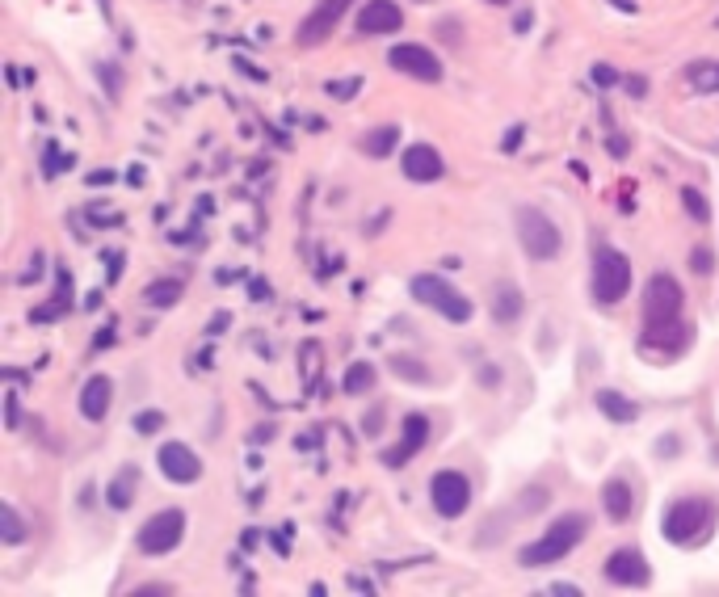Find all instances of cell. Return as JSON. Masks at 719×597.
Listing matches in <instances>:
<instances>
[{
	"label": "cell",
	"mask_w": 719,
	"mask_h": 597,
	"mask_svg": "<svg viewBox=\"0 0 719 597\" xmlns=\"http://www.w3.org/2000/svg\"><path fill=\"white\" fill-rule=\"evenodd\" d=\"M682 307H686V291L673 274H652L644 282V333L640 345L644 349H682L690 341V328L682 320Z\"/></svg>",
	"instance_id": "obj_1"
},
{
	"label": "cell",
	"mask_w": 719,
	"mask_h": 597,
	"mask_svg": "<svg viewBox=\"0 0 719 597\" xmlns=\"http://www.w3.org/2000/svg\"><path fill=\"white\" fill-rule=\"evenodd\" d=\"M585 534H589V518H585V513H560V518L547 526L543 539H534V543H526V547L518 551V564H522V568L560 564L564 555L585 539Z\"/></svg>",
	"instance_id": "obj_2"
},
{
	"label": "cell",
	"mask_w": 719,
	"mask_h": 597,
	"mask_svg": "<svg viewBox=\"0 0 719 597\" xmlns=\"http://www.w3.org/2000/svg\"><path fill=\"white\" fill-rule=\"evenodd\" d=\"M715 513L719 505L711 497H686V501H673L661 518V534L673 547H690L698 539H707L715 530Z\"/></svg>",
	"instance_id": "obj_3"
},
{
	"label": "cell",
	"mask_w": 719,
	"mask_h": 597,
	"mask_svg": "<svg viewBox=\"0 0 719 597\" xmlns=\"http://www.w3.org/2000/svg\"><path fill=\"white\" fill-rule=\"evenodd\" d=\"M627 291H631V261L619 249L602 244V249L593 253V299L602 307H614L627 299Z\"/></svg>",
	"instance_id": "obj_4"
},
{
	"label": "cell",
	"mask_w": 719,
	"mask_h": 597,
	"mask_svg": "<svg viewBox=\"0 0 719 597\" xmlns=\"http://www.w3.org/2000/svg\"><path fill=\"white\" fill-rule=\"evenodd\" d=\"M518 240L530 261H556L564 253V236L556 228V219L543 215L539 207H522L518 211Z\"/></svg>",
	"instance_id": "obj_5"
},
{
	"label": "cell",
	"mask_w": 719,
	"mask_h": 597,
	"mask_svg": "<svg viewBox=\"0 0 719 597\" xmlns=\"http://www.w3.org/2000/svg\"><path fill=\"white\" fill-rule=\"evenodd\" d=\"M408 291H413L417 303L434 307V312L446 316L450 324H467L471 320V299L459 295L455 286H450L446 278H438V274H417L413 282H408Z\"/></svg>",
	"instance_id": "obj_6"
},
{
	"label": "cell",
	"mask_w": 719,
	"mask_h": 597,
	"mask_svg": "<svg viewBox=\"0 0 719 597\" xmlns=\"http://www.w3.org/2000/svg\"><path fill=\"white\" fill-rule=\"evenodd\" d=\"M181 539H186V513H181V509H160V513H152V518L139 526L135 547L143 555H152V560H160V555L177 551Z\"/></svg>",
	"instance_id": "obj_7"
},
{
	"label": "cell",
	"mask_w": 719,
	"mask_h": 597,
	"mask_svg": "<svg viewBox=\"0 0 719 597\" xmlns=\"http://www.w3.org/2000/svg\"><path fill=\"white\" fill-rule=\"evenodd\" d=\"M429 501H434L438 518H463L471 505V480L463 471H434L429 480Z\"/></svg>",
	"instance_id": "obj_8"
},
{
	"label": "cell",
	"mask_w": 719,
	"mask_h": 597,
	"mask_svg": "<svg viewBox=\"0 0 719 597\" xmlns=\"http://www.w3.org/2000/svg\"><path fill=\"white\" fill-rule=\"evenodd\" d=\"M387 64L396 72H404L408 80H421V85H438L442 80V59L429 51L425 43H400L387 51Z\"/></svg>",
	"instance_id": "obj_9"
},
{
	"label": "cell",
	"mask_w": 719,
	"mask_h": 597,
	"mask_svg": "<svg viewBox=\"0 0 719 597\" xmlns=\"http://www.w3.org/2000/svg\"><path fill=\"white\" fill-rule=\"evenodd\" d=\"M354 9V0H320V5L303 17V26L295 30L299 47H320L324 38H333V30L341 26V17Z\"/></svg>",
	"instance_id": "obj_10"
},
{
	"label": "cell",
	"mask_w": 719,
	"mask_h": 597,
	"mask_svg": "<svg viewBox=\"0 0 719 597\" xmlns=\"http://www.w3.org/2000/svg\"><path fill=\"white\" fill-rule=\"evenodd\" d=\"M606 581L619 589H648L652 585V568L644 560L640 547H619L606 560Z\"/></svg>",
	"instance_id": "obj_11"
},
{
	"label": "cell",
	"mask_w": 719,
	"mask_h": 597,
	"mask_svg": "<svg viewBox=\"0 0 719 597\" xmlns=\"http://www.w3.org/2000/svg\"><path fill=\"white\" fill-rule=\"evenodd\" d=\"M156 463H160L164 476H169V484H194L202 476V459L186 442H164L156 450Z\"/></svg>",
	"instance_id": "obj_12"
},
{
	"label": "cell",
	"mask_w": 719,
	"mask_h": 597,
	"mask_svg": "<svg viewBox=\"0 0 719 597\" xmlns=\"http://www.w3.org/2000/svg\"><path fill=\"white\" fill-rule=\"evenodd\" d=\"M400 164H404V177L417 181V185H434L446 173V160H442V152L434 148V143H413V148H404Z\"/></svg>",
	"instance_id": "obj_13"
},
{
	"label": "cell",
	"mask_w": 719,
	"mask_h": 597,
	"mask_svg": "<svg viewBox=\"0 0 719 597\" xmlns=\"http://www.w3.org/2000/svg\"><path fill=\"white\" fill-rule=\"evenodd\" d=\"M354 22L362 34H396L404 26V9L396 0H366V5L354 13Z\"/></svg>",
	"instance_id": "obj_14"
},
{
	"label": "cell",
	"mask_w": 719,
	"mask_h": 597,
	"mask_svg": "<svg viewBox=\"0 0 719 597\" xmlns=\"http://www.w3.org/2000/svg\"><path fill=\"white\" fill-rule=\"evenodd\" d=\"M429 442V417L425 413H408L404 417V429H400V446L387 450L383 463L387 467H400V463H413L421 455V446Z\"/></svg>",
	"instance_id": "obj_15"
},
{
	"label": "cell",
	"mask_w": 719,
	"mask_h": 597,
	"mask_svg": "<svg viewBox=\"0 0 719 597\" xmlns=\"http://www.w3.org/2000/svg\"><path fill=\"white\" fill-rule=\"evenodd\" d=\"M522 312H526L522 286H518V282H509V278H501L497 286H492V295H488V316L497 320L501 328H513V324L522 320Z\"/></svg>",
	"instance_id": "obj_16"
},
{
	"label": "cell",
	"mask_w": 719,
	"mask_h": 597,
	"mask_svg": "<svg viewBox=\"0 0 719 597\" xmlns=\"http://www.w3.org/2000/svg\"><path fill=\"white\" fill-rule=\"evenodd\" d=\"M110 404H114V383L106 375H93L85 387H80V417L85 421H106L110 413Z\"/></svg>",
	"instance_id": "obj_17"
},
{
	"label": "cell",
	"mask_w": 719,
	"mask_h": 597,
	"mask_svg": "<svg viewBox=\"0 0 719 597\" xmlns=\"http://www.w3.org/2000/svg\"><path fill=\"white\" fill-rule=\"evenodd\" d=\"M602 509H606V518L610 522H631V509H635V492L627 480H606L602 484Z\"/></svg>",
	"instance_id": "obj_18"
},
{
	"label": "cell",
	"mask_w": 719,
	"mask_h": 597,
	"mask_svg": "<svg viewBox=\"0 0 719 597\" xmlns=\"http://www.w3.org/2000/svg\"><path fill=\"white\" fill-rule=\"evenodd\" d=\"M593 404H598V413L606 421H614V425H631L635 417H640V404L627 400L623 391H614V387H602L598 396H593Z\"/></svg>",
	"instance_id": "obj_19"
},
{
	"label": "cell",
	"mask_w": 719,
	"mask_h": 597,
	"mask_svg": "<svg viewBox=\"0 0 719 597\" xmlns=\"http://www.w3.org/2000/svg\"><path fill=\"white\" fill-rule=\"evenodd\" d=\"M135 488H139V467H122L118 476L106 484V505L110 509H131L135 505Z\"/></svg>",
	"instance_id": "obj_20"
},
{
	"label": "cell",
	"mask_w": 719,
	"mask_h": 597,
	"mask_svg": "<svg viewBox=\"0 0 719 597\" xmlns=\"http://www.w3.org/2000/svg\"><path fill=\"white\" fill-rule=\"evenodd\" d=\"M396 148H400V127H375L371 135H362V152L375 160H387Z\"/></svg>",
	"instance_id": "obj_21"
},
{
	"label": "cell",
	"mask_w": 719,
	"mask_h": 597,
	"mask_svg": "<svg viewBox=\"0 0 719 597\" xmlns=\"http://www.w3.org/2000/svg\"><path fill=\"white\" fill-rule=\"evenodd\" d=\"M686 80L694 93H719V59H694L686 68Z\"/></svg>",
	"instance_id": "obj_22"
},
{
	"label": "cell",
	"mask_w": 719,
	"mask_h": 597,
	"mask_svg": "<svg viewBox=\"0 0 719 597\" xmlns=\"http://www.w3.org/2000/svg\"><path fill=\"white\" fill-rule=\"evenodd\" d=\"M392 370H396L400 379L417 383V387H429V383H434V370H429L421 358H413V354H392Z\"/></svg>",
	"instance_id": "obj_23"
},
{
	"label": "cell",
	"mask_w": 719,
	"mask_h": 597,
	"mask_svg": "<svg viewBox=\"0 0 719 597\" xmlns=\"http://www.w3.org/2000/svg\"><path fill=\"white\" fill-rule=\"evenodd\" d=\"M375 366L371 362H354L345 370V379H341V387H345V396H366V391L375 387Z\"/></svg>",
	"instance_id": "obj_24"
},
{
	"label": "cell",
	"mask_w": 719,
	"mask_h": 597,
	"mask_svg": "<svg viewBox=\"0 0 719 597\" xmlns=\"http://www.w3.org/2000/svg\"><path fill=\"white\" fill-rule=\"evenodd\" d=\"M0 543L5 547L26 543V522H22V513H17L13 505H0Z\"/></svg>",
	"instance_id": "obj_25"
},
{
	"label": "cell",
	"mask_w": 719,
	"mask_h": 597,
	"mask_svg": "<svg viewBox=\"0 0 719 597\" xmlns=\"http://www.w3.org/2000/svg\"><path fill=\"white\" fill-rule=\"evenodd\" d=\"M181 295H186V286H181L177 278H160V282H152L148 291H143V299H148L152 307H173Z\"/></svg>",
	"instance_id": "obj_26"
},
{
	"label": "cell",
	"mask_w": 719,
	"mask_h": 597,
	"mask_svg": "<svg viewBox=\"0 0 719 597\" xmlns=\"http://www.w3.org/2000/svg\"><path fill=\"white\" fill-rule=\"evenodd\" d=\"M68 307H72V295H55L43 307H30V324H55L59 316H68Z\"/></svg>",
	"instance_id": "obj_27"
},
{
	"label": "cell",
	"mask_w": 719,
	"mask_h": 597,
	"mask_svg": "<svg viewBox=\"0 0 719 597\" xmlns=\"http://www.w3.org/2000/svg\"><path fill=\"white\" fill-rule=\"evenodd\" d=\"M682 207H686V215H690L694 223H711V202L698 194L694 185H686V190H682Z\"/></svg>",
	"instance_id": "obj_28"
},
{
	"label": "cell",
	"mask_w": 719,
	"mask_h": 597,
	"mask_svg": "<svg viewBox=\"0 0 719 597\" xmlns=\"http://www.w3.org/2000/svg\"><path fill=\"white\" fill-rule=\"evenodd\" d=\"M76 156L72 152H59V143H47L43 148V177H55L59 169H72Z\"/></svg>",
	"instance_id": "obj_29"
},
{
	"label": "cell",
	"mask_w": 719,
	"mask_h": 597,
	"mask_svg": "<svg viewBox=\"0 0 719 597\" xmlns=\"http://www.w3.org/2000/svg\"><path fill=\"white\" fill-rule=\"evenodd\" d=\"M164 421H169V417H164L160 408H143V413H139L131 425H135V434H148V438H152V434H160V429H164Z\"/></svg>",
	"instance_id": "obj_30"
},
{
	"label": "cell",
	"mask_w": 719,
	"mask_h": 597,
	"mask_svg": "<svg viewBox=\"0 0 719 597\" xmlns=\"http://www.w3.org/2000/svg\"><path fill=\"white\" fill-rule=\"evenodd\" d=\"M358 89H362V76H345V80H328V85H324V93H328V97H337V101H349V97H354Z\"/></svg>",
	"instance_id": "obj_31"
},
{
	"label": "cell",
	"mask_w": 719,
	"mask_h": 597,
	"mask_svg": "<svg viewBox=\"0 0 719 597\" xmlns=\"http://www.w3.org/2000/svg\"><path fill=\"white\" fill-rule=\"evenodd\" d=\"M690 270H694L698 278H707V274H715V253L707 249V244H698V249L690 253Z\"/></svg>",
	"instance_id": "obj_32"
},
{
	"label": "cell",
	"mask_w": 719,
	"mask_h": 597,
	"mask_svg": "<svg viewBox=\"0 0 719 597\" xmlns=\"http://www.w3.org/2000/svg\"><path fill=\"white\" fill-rule=\"evenodd\" d=\"M589 76H593V85H598V89H614V85L623 80V76L614 72L610 64H593V72H589Z\"/></svg>",
	"instance_id": "obj_33"
},
{
	"label": "cell",
	"mask_w": 719,
	"mask_h": 597,
	"mask_svg": "<svg viewBox=\"0 0 719 597\" xmlns=\"http://www.w3.org/2000/svg\"><path fill=\"white\" fill-rule=\"evenodd\" d=\"M97 76L106 80V93H110V97H118V93H122V72H118L114 64H97Z\"/></svg>",
	"instance_id": "obj_34"
},
{
	"label": "cell",
	"mask_w": 719,
	"mask_h": 597,
	"mask_svg": "<svg viewBox=\"0 0 719 597\" xmlns=\"http://www.w3.org/2000/svg\"><path fill=\"white\" fill-rule=\"evenodd\" d=\"M623 89L640 101V97H648V76H623Z\"/></svg>",
	"instance_id": "obj_35"
},
{
	"label": "cell",
	"mask_w": 719,
	"mask_h": 597,
	"mask_svg": "<svg viewBox=\"0 0 719 597\" xmlns=\"http://www.w3.org/2000/svg\"><path fill=\"white\" fill-rule=\"evenodd\" d=\"M5 425H9V429L22 425V408H17V396H13V391L5 396Z\"/></svg>",
	"instance_id": "obj_36"
},
{
	"label": "cell",
	"mask_w": 719,
	"mask_h": 597,
	"mask_svg": "<svg viewBox=\"0 0 719 597\" xmlns=\"http://www.w3.org/2000/svg\"><path fill=\"white\" fill-rule=\"evenodd\" d=\"M38 274H43V253H34V257H30V265H26V274H22V278H17V282H22V286H30V282H38Z\"/></svg>",
	"instance_id": "obj_37"
},
{
	"label": "cell",
	"mask_w": 719,
	"mask_h": 597,
	"mask_svg": "<svg viewBox=\"0 0 719 597\" xmlns=\"http://www.w3.org/2000/svg\"><path fill=\"white\" fill-rule=\"evenodd\" d=\"M169 593H173V585H164V581H152V585L135 589V597H169Z\"/></svg>",
	"instance_id": "obj_38"
},
{
	"label": "cell",
	"mask_w": 719,
	"mask_h": 597,
	"mask_svg": "<svg viewBox=\"0 0 719 597\" xmlns=\"http://www.w3.org/2000/svg\"><path fill=\"white\" fill-rule=\"evenodd\" d=\"M522 135H526V127H509V135L501 139V148H505V152H518V143H522Z\"/></svg>",
	"instance_id": "obj_39"
},
{
	"label": "cell",
	"mask_w": 719,
	"mask_h": 597,
	"mask_svg": "<svg viewBox=\"0 0 719 597\" xmlns=\"http://www.w3.org/2000/svg\"><path fill=\"white\" fill-rule=\"evenodd\" d=\"M89 185H93V190H97V185L106 190V185H114V173H110V169H97V173H89Z\"/></svg>",
	"instance_id": "obj_40"
},
{
	"label": "cell",
	"mask_w": 719,
	"mask_h": 597,
	"mask_svg": "<svg viewBox=\"0 0 719 597\" xmlns=\"http://www.w3.org/2000/svg\"><path fill=\"white\" fill-rule=\"evenodd\" d=\"M362 429H366V434H371V438H375V434H379V429H383V413H366V421H362Z\"/></svg>",
	"instance_id": "obj_41"
},
{
	"label": "cell",
	"mask_w": 719,
	"mask_h": 597,
	"mask_svg": "<svg viewBox=\"0 0 719 597\" xmlns=\"http://www.w3.org/2000/svg\"><path fill=\"white\" fill-rule=\"evenodd\" d=\"M551 593H556V597H581V589L572 585V581H560V585H551Z\"/></svg>",
	"instance_id": "obj_42"
},
{
	"label": "cell",
	"mask_w": 719,
	"mask_h": 597,
	"mask_svg": "<svg viewBox=\"0 0 719 597\" xmlns=\"http://www.w3.org/2000/svg\"><path fill=\"white\" fill-rule=\"evenodd\" d=\"M656 446H661V450H656V455H661V459H669V455H677V446H682V442H677V438H661Z\"/></svg>",
	"instance_id": "obj_43"
},
{
	"label": "cell",
	"mask_w": 719,
	"mask_h": 597,
	"mask_svg": "<svg viewBox=\"0 0 719 597\" xmlns=\"http://www.w3.org/2000/svg\"><path fill=\"white\" fill-rule=\"evenodd\" d=\"M236 68H240L244 76H253V80H257V85H261V80H270V76H265L261 68H253V64H244V59H236Z\"/></svg>",
	"instance_id": "obj_44"
},
{
	"label": "cell",
	"mask_w": 719,
	"mask_h": 597,
	"mask_svg": "<svg viewBox=\"0 0 719 597\" xmlns=\"http://www.w3.org/2000/svg\"><path fill=\"white\" fill-rule=\"evenodd\" d=\"M610 156H614V160H623V156H627V139H623V135H614V139H610Z\"/></svg>",
	"instance_id": "obj_45"
},
{
	"label": "cell",
	"mask_w": 719,
	"mask_h": 597,
	"mask_svg": "<svg viewBox=\"0 0 719 597\" xmlns=\"http://www.w3.org/2000/svg\"><path fill=\"white\" fill-rule=\"evenodd\" d=\"M513 30H518V34H526V30H530V13H526V9H522L518 17H513Z\"/></svg>",
	"instance_id": "obj_46"
},
{
	"label": "cell",
	"mask_w": 719,
	"mask_h": 597,
	"mask_svg": "<svg viewBox=\"0 0 719 597\" xmlns=\"http://www.w3.org/2000/svg\"><path fill=\"white\" fill-rule=\"evenodd\" d=\"M610 5L619 9V13H640V5H635V0H610Z\"/></svg>",
	"instance_id": "obj_47"
},
{
	"label": "cell",
	"mask_w": 719,
	"mask_h": 597,
	"mask_svg": "<svg viewBox=\"0 0 719 597\" xmlns=\"http://www.w3.org/2000/svg\"><path fill=\"white\" fill-rule=\"evenodd\" d=\"M110 341H114V324L106 328V333H97V337H93V349H101V345H110Z\"/></svg>",
	"instance_id": "obj_48"
},
{
	"label": "cell",
	"mask_w": 719,
	"mask_h": 597,
	"mask_svg": "<svg viewBox=\"0 0 719 597\" xmlns=\"http://www.w3.org/2000/svg\"><path fill=\"white\" fill-rule=\"evenodd\" d=\"M127 185H143V169H131V173H127Z\"/></svg>",
	"instance_id": "obj_49"
},
{
	"label": "cell",
	"mask_w": 719,
	"mask_h": 597,
	"mask_svg": "<svg viewBox=\"0 0 719 597\" xmlns=\"http://www.w3.org/2000/svg\"><path fill=\"white\" fill-rule=\"evenodd\" d=\"M488 5H509V0H488Z\"/></svg>",
	"instance_id": "obj_50"
}]
</instances>
